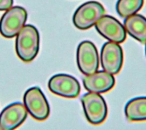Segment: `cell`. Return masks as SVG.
Here are the masks:
<instances>
[{
	"mask_svg": "<svg viewBox=\"0 0 146 130\" xmlns=\"http://www.w3.org/2000/svg\"><path fill=\"white\" fill-rule=\"evenodd\" d=\"M77 65L84 75H91L99 68V55L95 44L91 41L81 42L77 49Z\"/></svg>",
	"mask_w": 146,
	"mask_h": 130,
	"instance_id": "obj_6",
	"label": "cell"
},
{
	"mask_svg": "<svg viewBox=\"0 0 146 130\" xmlns=\"http://www.w3.org/2000/svg\"><path fill=\"white\" fill-rule=\"evenodd\" d=\"M115 84L114 75L105 72L99 71L91 75H86L83 78L85 89L92 93L104 94L111 90Z\"/></svg>",
	"mask_w": 146,
	"mask_h": 130,
	"instance_id": "obj_11",
	"label": "cell"
},
{
	"mask_svg": "<svg viewBox=\"0 0 146 130\" xmlns=\"http://www.w3.org/2000/svg\"><path fill=\"white\" fill-rule=\"evenodd\" d=\"M126 32L141 43H146V18L141 14H133L124 21Z\"/></svg>",
	"mask_w": 146,
	"mask_h": 130,
	"instance_id": "obj_12",
	"label": "cell"
},
{
	"mask_svg": "<svg viewBox=\"0 0 146 130\" xmlns=\"http://www.w3.org/2000/svg\"><path fill=\"white\" fill-rule=\"evenodd\" d=\"M27 111L21 102L6 106L0 113V126L3 130H15L27 119Z\"/></svg>",
	"mask_w": 146,
	"mask_h": 130,
	"instance_id": "obj_10",
	"label": "cell"
},
{
	"mask_svg": "<svg viewBox=\"0 0 146 130\" xmlns=\"http://www.w3.org/2000/svg\"><path fill=\"white\" fill-rule=\"evenodd\" d=\"M48 88L52 94L64 98L74 99L80 93V85L78 80L68 74H56L50 77Z\"/></svg>",
	"mask_w": 146,
	"mask_h": 130,
	"instance_id": "obj_7",
	"label": "cell"
},
{
	"mask_svg": "<svg viewBox=\"0 0 146 130\" xmlns=\"http://www.w3.org/2000/svg\"><path fill=\"white\" fill-rule=\"evenodd\" d=\"M14 0H0V11L8 10L13 6Z\"/></svg>",
	"mask_w": 146,
	"mask_h": 130,
	"instance_id": "obj_15",
	"label": "cell"
},
{
	"mask_svg": "<svg viewBox=\"0 0 146 130\" xmlns=\"http://www.w3.org/2000/svg\"><path fill=\"white\" fill-rule=\"evenodd\" d=\"M144 0H118L116 10L120 16L127 18L137 14L143 7Z\"/></svg>",
	"mask_w": 146,
	"mask_h": 130,
	"instance_id": "obj_14",
	"label": "cell"
},
{
	"mask_svg": "<svg viewBox=\"0 0 146 130\" xmlns=\"http://www.w3.org/2000/svg\"><path fill=\"white\" fill-rule=\"evenodd\" d=\"M27 19V12L23 7H11L0 19V34L6 38L15 37L25 26Z\"/></svg>",
	"mask_w": 146,
	"mask_h": 130,
	"instance_id": "obj_4",
	"label": "cell"
},
{
	"mask_svg": "<svg viewBox=\"0 0 146 130\" xmlns=\"http://www.w3.org/2000/svg\"><path fill=\"white\" fill-rule=\"evenodd\" d=\"M105 14L104 7L98 2L89 1L80 5L74 14V25L80 30L92 27Z\"/></svg>",
	"mask_w": 146,
	"mask_h": 130,
	"instance_id": "obj_5",
	"label": "cell"
},
{
	"mask_svg": "<svg viewBox=\"0 0 146 130\" xmlns=\"http://www.w3.org/2000/svg\"><path fill=\"white\" fill-rule=\"evenodd\" d=\"M23 105L27 113L38 121H44L50 116V106L44 93L38 87L27 89L23 96Z\"/></svg>",
	"mask_w": 146,
	"mask_h": 130,
	"instance_id": "obj_3",
	"label": "cell"
},
{
	"mask_svg": "<svg viewBox=\"0 0 146 130\" xmlns=\"http://www.w3.org/2000/svg\"><path fill=\"white\" fill-rule=\"evenodd\" d=\"M145 54H146V43H145Z\"/></svg>",
	"mask_w": 146,
	"mask_h": 130,
	"instance_id": "obj_17",
	"label": "cell"
},
{
	"mask_svg": "<svg viewBox=\"0 0 146 130\" xmlns=\"http://www.w3.org/2000/svg\"><path fill=\"white\" fill-rule=\"evenodd\" d=\"M98 32L110 42L122 43L127 38V32L117 19L110 15H103L95 24Z\"/></svg>",
	"mask_w": 146,
	"mask_h": 130,
	"instance_id": "obj_8",
	"label": "cell"
},
{
	"mask_svg": "<svg viewBox=\"0 0 146 130\" xmlns=\"http://www.w3.org/2000/svg\"><path fill=\"white\" fill-rule=\"evenodd\" d=\"M125 115L129 122L146 121V97H137L129 100L125 106Z\"/></svg>",
	"mask_w": 146,
	"mask_h": 130,
	"instance_id": "obj_13",
	"label": "cell"
},
{
	"mask_svg": "<svg viewBox=\"0 0 146 130\" xmlns=\"http://www.w3.org/2000/svg\"><path fill=\"white\" fill-rule=\"evenodd\" d=\"M39 33L33 25H25L16 35L15 52L24 62H31L39 50Z\"/></svg>",
	"mask_w": 146,
	"mask_h": 130,
	"instance_id": "obj_1",
	"label": "cell"
},
{
	"mask_svg": "<svg viewBox=\"0 0 146 130\" xmlns=\"http://www.w3.org/2000/svg\"><path fill=\"white\" fill-rule=\"evenodd\" d=\"M81 104L86 120L92 125L103 123L108 116V107L104 97L98 93L89 92L81 97Z\"/></svg>",
	"mask_w": 146,
	"mask_h": 130,
	"instance_id": "obj_2",
	"label": "cell"
},
{
	"mask_svg": "<svg viewBox=\"0 0 146 130\" xmlns=\"http://www.w3.org/2000/svg\"><path fill=\"white\" fill-rule=\"evenodd\" d=\"M104 71L116 75L120 72L123 65V50L120 43L108 42L104 44L100 56Z\"/></svg>",
	"mask_w": 146,
	"mask_h": 130,
	"instance_id": "obj_9",
	"label": "cell"
},
{
	"mask_svg": "<svg viewBox=\"0 0 146 130\" xmlns=\"http://www.w3.org/2000/svg\"><path fill=\"white\" fill-rule=\"evenodd\" d=\"M0 130H3V129H2V127H1V126H0Z\"/></svg>",
	"mask_w": 146,
	"mask_h": 130,
	"instance_id": "obj_16",
	"label": "cell"
}]
</instances>
